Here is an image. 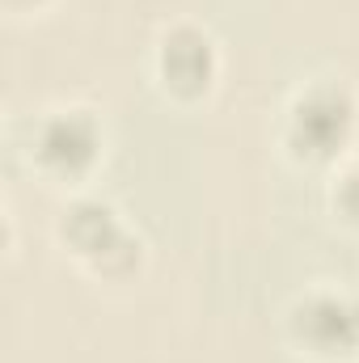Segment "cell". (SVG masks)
<instances>
[{
  "mask_svg": "<svg viewBox=\"0 0 359 363\" xmlns=\"http://www.w3.org/2000/svg\"><path fill=\"white\" fill-rule=\"evenodd\" d=\"M64 237L85 254L93 258V267L123 241V228H118V220H114V211L106 207V203H77L72 211H68V220H64Z\"/></svg>",
  "mask_w": 359,
  "mask_h": 363,
  "instance_id": "5b68a950",
  "label": "cell"
},
{
  "mask_svg": "<svg viewBox=\"0 0 359 363\" xmlns=\"http://www.w3.org/2000/svg\"><path fill=\"white\" fill-rule=\"evenodd\" d=\"M351 123H355V106H351L347 89L317 85V89L304 93L296 101V110H292V140L309 157H330L334 148L347 144Z\"/></svg>",
  "mask_w": 359,
  "mask_h": 363,
  "instance_id": "6da1fadb",
  "label": "cell"
},
{
  "mask_svg": "<svg viewBox=\"0 0 359 363\" xmlns=\"http://www.w3.org/2000/svg\"><path fill=\"white\" fill-rule=\"evenodd\" d=\"M296 334L321 355H343L359 347V304L330 291L313 296L296 308Z\"/></svg>",
  "mask_w": 359,
  "mask_h": 363,
  "instance_id": "7a4b0ae2",
  "label": "cell"
},
{
  "mask_svg": "<svg viewBox=\"0 0 359 363\" xmlns=\"http://www.w3.org/2000/svg\"><path fill=\"white\" fill-rule=\"evenodd\" d=\"M334 203H338V211H343L351 224H359V165L347 169V178H343V186H338Z\"/></svg>",
  "mask_w": 359,
  "mask_h": 363,
  "instance_id": "8992f818",
  "label": "cell"
},
{
  "mask_svg": "<svg viewBox=\"0 0 359 363\" xmlns=\"http://www.w3.org/2000/svg\"><path fill=\"white\" fill-rule=\"evenodd\" d=\"M97 152V123H93L85 110H72V114H55L43 135H38V157L51 165V169H64V174H77L85 169Z\"/></svg>",
  "mask_w": 359,
  "mask_h": 363,
  "instance_id": "277c9868",
  "label": "cell"
},
{
  "mask_svg": "<svg viewBox=\"0 0 359 363\" xmlns=\"http://www.w3.org/2000/svg\"><path fill=\"white\" fill-rule=\"evenodd\" d=\"M161 72L178 93H203L211 72H216V55H211V38L194 26H178L165 34L161 47Z\"/></svg>",
  "mask_w": 359,
  "mask_h": 363,
  "instance_id": "3957f363",
  "label": "cell"
}]
</instances>
